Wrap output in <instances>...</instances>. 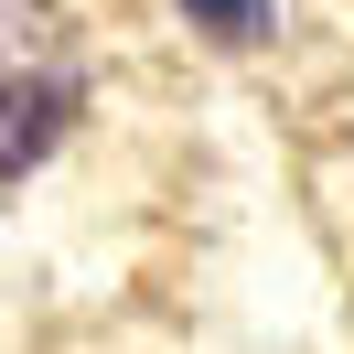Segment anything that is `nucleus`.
<instances>
[{
  "label": "nucleus",
  "mask_w": 354,
  "mask_h": 354,
  "mask_svg": "<svg viewBox=\"0 0 354 354\" xmlns=\"http://www.w3.org/2000/svg\"><path fill=\"white\" fill-rule=\"evenodd\" d=\"M86 108V54L54 0H0V172H44Z\"/></svg>",
  "instance_id": "1"
},
{
  "label": "nucleus",
  "mask_w": 354,
  "mask_h": 354,
  "mask_svg": "<svg viewBox=\"0 0 354 354\" xmlns=\"http://www.w3.org/2000/svg\"><path fill=\"white\" fill-rule=\"evenodd\" d=\"M183 11H194L215 44H268V32H279V0H183Z\"/></svg>",
  "instance_id": "2"
}]
</instances>
